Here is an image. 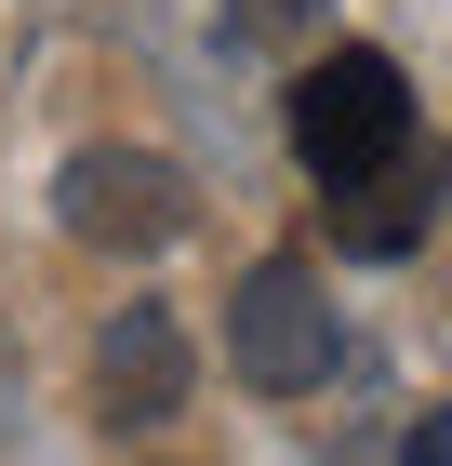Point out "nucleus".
I'll return each mask as SVG.
<instances>
[{
    "mask_svg": "<svg viewBox=\"0 0 452 466\" xmlns=\"http://www.w3.org/2000/svg\"><path fill=\"white\" fill-rule=\"evenodd\" d=\"M413 134V80H399V54H373V40H347V54H319L306 80H293V160H306L319 187H359L386 174Z\"/></svg>",
    "mask_w": 452,
    "mask_h": 466,
    "instance_id": "nucleus-1",
    "label": "nucleus"
},
{
    "mask_svg": "<svg viewBox=\"0 0 452 466\" xmlns=\"http://www.w3.org/2000/svg\"><path fill=\"white\" fill-rule=\"evenodd\" d=\"M226 360H240V387H266V400L333 387L347 320H333V293H319V267H306V253H266V267H240V293H226Z\"/></svg>",
    "mask_w": 452,
    "mask_h": 466,
    "instance_id": "nucleus-2",
    "label": "nucleus"
},
{
    "mask_svg": "<svg viewBox=\"0 0 452 466\" xmlns=\"http://www.w3.org/2000/svg\"><path fill=\"white\" fill-rule=\"evenodd\" d=\"M186 174L160 160V147H80L67 174H54V227L94 253H174L186 240Z\"/></svg>",
    "mask_w": 452,
    "mask_h": 466,
    "instance_id": "nucleus-3",
    "label": "nucleus"
},
{
    "mask_svg": "<svg viewBox=\"0 0 452 466\" xmlns=\"http://www.w3.org/2000/svg\"><path fill=\"white\" fill-rule=\"evenodd\" d=\"M186 333H174V307H106V333H94V413L106 427H174L186 413Z\"/></svg>",
    "mask_w": 452,
    "mask_h": 466,
    "instance_id": "nucleus-4",
    "label": "nucleus"
},
{
    "mask_svg": "<svg viewBox=\"0 0 452 466\" xmlns=\"http://www.w3.org/2000/svg\"><path fill=\"white\" fill-rule=\"evenodd\" d=\"M426 214H439V147H399L386 174L333 187V240H347V253H413Z\"/></svg>",
    "mask_w": 452,
    "mask_h": 466,
    "instance_id": "nucleus-5",
    "label": "nucleus"
},
{
    "mask_svg": "<svg viewBox=\"0 0 452 466\" xmlns=\"http://www.w3.org/2000/svg\"><path fill=\"white\" fill-rule=\"evenodd\" d=\"M319 0H226V40H306Z\"/></svg>",
    "mask_w": 452,
    "mask_h": 466,
    "instance_id": "nucleus-6",
    "label": "nucleus"
},
{
    "mask_svg": "<svg viewBox=\"0 0 452 466\" xmlns=\"http://www.w3.org/2000/svg\"><path fill=\"white\" fill-rule=\"evenodd\" d=\"M413 466H452V413H439V427H426V440H413Z\"/></svg>",
    "mask_w": 452,
    "mask_h": 466,
    "instance_id": "nucleus-7",
    "label": "nucleus"
}]
</instances>
